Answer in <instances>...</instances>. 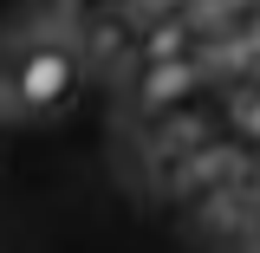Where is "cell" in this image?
<instances>
[{"mask_svg": "<svg viewBox=\"0 0 260 253\" xmlns=\"http://www.w3.org/2000/svg\"><path fill=\"white\" fill-rule=\"evenodd\" d=\"M85 52L78 39H65L52 26H32V32H13L0 46V111L7 117H26V124H46L72 111V97L85 85Z\"/></svg>", "mask_w": 260, "mask_h": 253, "instance_id": "6da1fadb", "label": "cell"}, {"mask_svg": "<svg viewBox=\"0 0 260 253\" xmlns=\"http://www.w3.org/2000/svg\"><path fill=\"white\" fill-rule=\"evenodd\" d=\"M208 85H215L208 52H182V59L137 65V78H130V104H137V117H156V111H176V104L202 97Z\"/></svg>", "mask_w": 260, "mask_h": 253, "instance_id": "7a4b0ae2", "label": "cell"}, {"mask_svg": "<svg viewBox=\"0 0 260 253\" xmlns=\"http://www.w3.org/2000/svg\"><path fill=\"white\" fill-rule=\"evenodd\" d=\"M215 136V104L208 97H189V104H176V111H156V117H143V156L150 162H176L202 150Z\"/></svg>", "mask_w": 260, "mask_h": 253, "instance_id": "3957f363", "label": "cell"}, {"mask_svg": "<svg viewBox=\"0 0 260 253\" xmlns=\"http://www.w3.org/2000/svg\"><path fill=\"white\" fill-rule=\"evenodd\" d=\"M137 39H143V20H124V7H98L91 26L78 32L85 71L91 78H117L124 65H137Z\"/></svg>", "mask_w": 260, "mask_h": 253, "instance_id": "277c9868", "label": "cell"}, {"mask_svg": "<svg viewBox=\"0 0 260 253\" xmlns=\"http://www.w3.org/2000/svg\"><path fill=\"white\" fill-rule=\"evenodd\" d=\"M228 130H234L241 143H254V150H260V71H254V78H234V97H228Z\"/></svg>", "mask_w": 260, "mask_h": 253, "instance_id": "5b68a950", "label": "cell"}, {"mask_svg": "<svg viewBox=\"0 0 260 253\" xmlns=\"http://www.w3.org/2000/svg\"><path fill=\"white\" fill-rule=\"evenodd\" d=\"M91 13H98V0H46V7H39V26H52V32H65V39H78V32L91 26Z\"/></svg>", "mask_w": 260, "mask_h": 253, "instance_id": "8992f818", "label": "cell"}, {"mask_svg": "<svg viewBox=\"0 0 260 253\" xmlns=\"http://www.w3.org/2000/svg\"><path fill=\"white\" fill-rule=\"evenodd\" d=\"M189 7H202V0H137V13H189Z\"/></svg>", "mask_w": 260, "mask_h": 253, "instance_id": "52a82bcc", "label": "cell"}]
</instances>
